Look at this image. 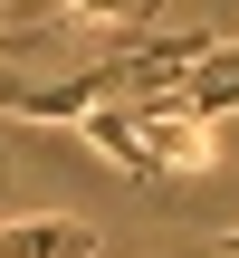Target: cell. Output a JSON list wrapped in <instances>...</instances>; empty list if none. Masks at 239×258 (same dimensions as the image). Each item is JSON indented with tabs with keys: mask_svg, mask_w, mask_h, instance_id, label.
I'll list each match as a JSON object with an SVG mask.
<instances>
[{
	"mask_svg": "<svg viewBox=\"0 0 239 258\" xmlns=\"http://www.w3.org/2000/svg\"><path fill=\"white\" fill-rule=\"evenodd\" d=\"M0 258H96L86 220H0Z\"/></svg>",
	"mask_w": 239,
	"mask_h": 258,
	"instance_id": "cell-1",
	"label": "cell"
},
{
	"mask_svg": "<svg viewBox=\"0 0 239 258\" xmlns=\"http://www.w3.org/2000/svg\"><path fill=\"white\" fill-rule=\"evenodd\" d=\"M67 19H86V29H144L163 0H57Z\"/></svg>",
	"mask_w": 239,
	"mask_h": 258,
	"instance_id": "cell-2",
	"label": "cell"
},
{
	"mask_svg": "<svg viewBox=\"0 0 239 258\" xmlns=\"http://www.w3.org/2000/svg\"><path fill=\"white\" fill-rule=\"evenodd\" d=\"M211 258H239V230H220V239H211Z\"/></svg>",
	"mask_w": 239,
	"mask_h": 258,
	"instance_id": "cell-3",
	"label": "cell"
},
{
	"mask_svg": "<svg viewBox=\"0 0 239 258\" xmlns=\"http://www.w3.org/2000/svg\"><path fill=\"white\" fill-rule=\"evenodd\" d=\"M0 211H10V163H0Z\"/></svg>",
	"mask_w": 239,
	"mask_h": 258,
	"instance_id": "cell-4",
	"label": "cell"
}]
</instances>
